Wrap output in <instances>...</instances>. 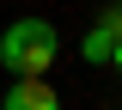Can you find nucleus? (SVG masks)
Returning a JSON list of instances; mask_svg holds the SVG:
<instances>
[{
    "label": "nucleus",
    "instance_id": "nucleus-2",
    "mask_svg": "<svg viewBox=\"0 0 122 110\" xmlns=\"http://www.w3.org/2000/svg\"><path fill=\"white\" fill-rule=\"evenodd\" d=\"M0 110H61V92L49 79H12L6 98H0Z\"/></svg>",
    "mask_w": 122,
    "mask_h": 110
},
{
    "label": "nucleus",
    "instance_id": "nucleus-1",
    "mask_svg": "<svg viewBox=\"0 0 122 110\" xmlns=\"http://www.w3.org/2000/svg\"><path fill=\"white\" fill-rule=\"evenodd\" d=\"M55 55H61V31L49 18H37V12L12 18V25L0 31V67L12 79H49Z\"/></svg>",
    "mask_w": 122,
    "mask_h": 110
},
{
    "label": "nucleus",
    "instance_id": "nucleus-3",
    "mask_svg": "<svg viewBox=\"0 0 122 110\" xmlns=\"http://www.w3.org/2000/svg\"><path fill=\"white\" fill-rule=\"evenodd\" d=\"M116 31H122V6H110V12H104V18L86 31V43H79L86 67H110V43H116Z\"/></svg>",
    "mask_w": 122,
    "mask_h": 110
},
{
    "label": "nucleus",
    "instance_id": "nucleus-4",
    "mask_svg": "<svg viewBox=\"0 0 122 110\" xmlns=\"http://www.w3.org/2000/svg\"><path fill=\"white\" fill-rule=\"evenodd\" d=\"M110 67H116V79H122V31H116V43H110Z\"/></svg>",
    "mask_w": 122,
    "mask_h": 110
}]
</instances>
